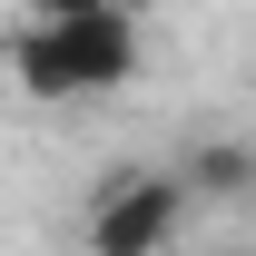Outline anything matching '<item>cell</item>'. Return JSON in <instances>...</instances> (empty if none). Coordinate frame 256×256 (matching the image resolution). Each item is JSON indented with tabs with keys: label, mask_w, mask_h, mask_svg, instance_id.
I'll return each mask as SVG.
<instances>
[{
	"label": "cell",
	"mask_w": 256,
	"mask_h": 256,
	"mask_svg": "<svg viewBox=\"0 0 256 256\" xmlns=\"http://www.w3.org/2000/svg\"><path fill=\"white\" fill-rule=\"evenodd\" d=\"M10 69L30 98H108L118 79H138V20L98 0H60L10 40Z\"/></svg>",
	"instance_id": "obj_1"
},
{
	"label": "cell",
	"mask_w": 256,
	"mask_h": 256,
	"mask_svg": "<svg viewBox=\"0 0 256 256\" xmlns=\"http://www.w3.org/2000/svg\"><path fill=\"white\" fill-rule=\"evenodd\" d=\"M188 226V188L168 168H128L89 197V256H168Z\"/></svg>",
	"instance_id": "obj_2"
},
{
	"label": "cell",
	"mask_w": 256,
	"mask_h": 256,
	"mask_svg": "<svg viewBox=\"0 0 256 256\" xmlns=\"http://www.w3.org/2000/svg\"><path fill=\"white\" fill-rule=\"evenodd\" d=\"M168 178L188 188V207H197V197H246L256 188V148H246V138H197L188 168H168Z\"/></svg>",
	"instance_id": "obj_3"
}]
</instances>
